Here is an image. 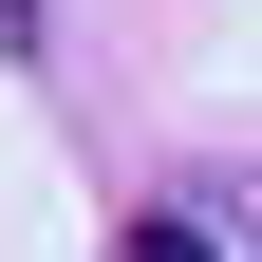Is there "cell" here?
Returning <instances> with one entry per match:
<instances>
[{
    "label": "cell",
    "mask_w": 262,
    "mask_h": 262,
    "mask_svg": "<svg viewBox=\"0 0 262 262\" xmlns=\"http://www.w3.org/2000/svg\"><path fill=\"white\" fill-rule=\"evenodd\" d=\"M38 38H56V0H0V56H38Z\"/></svg>",
    "instance_id": "cell-2"
},
{
    "label": "cell",
    "mask_w": 262,
    "mask_h": 262,
    "mask_svg": "<svg viewBox=\"0 0 262 262\" xmlns=\"http://www.w3.org/2000/svg\"><path fill=\"white\" fill-rule=\"evenodd\" d=\"M131 262H225V225H206V206H150V225H131Z\"/></svg>",
    "instance_id": "cell-1"
}]
</instances>
